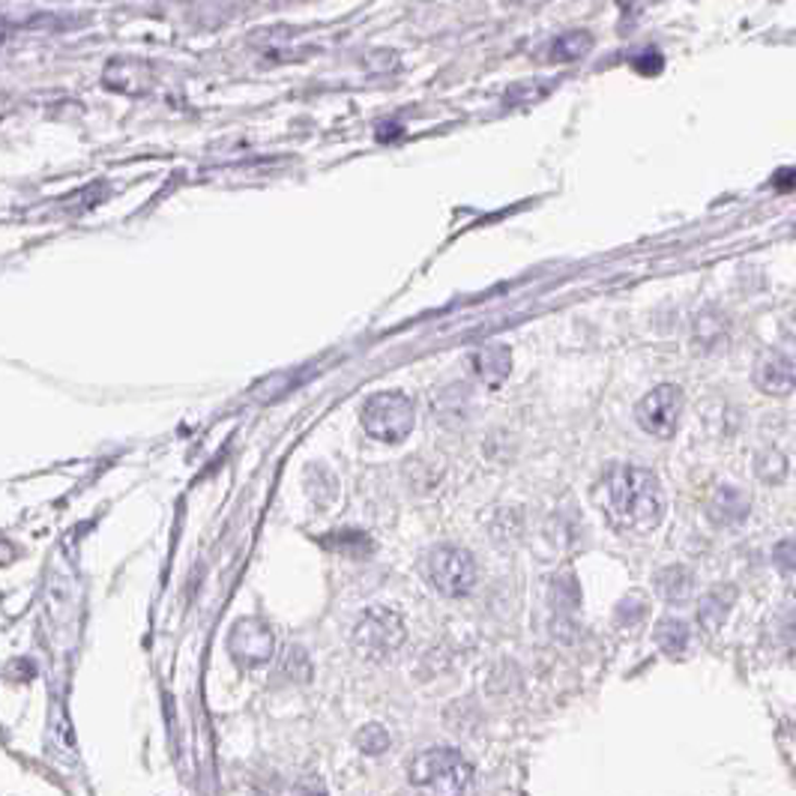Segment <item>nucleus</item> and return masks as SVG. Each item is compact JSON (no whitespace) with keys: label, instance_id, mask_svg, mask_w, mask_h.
<instances>
[{"label":"nucleus","instance_id":"nucleus-15","mask_svg":"<svg viewBox=\"0 0 796 796\" xmlns=\"http://www.w3.org/2000/svg\"><path fill=\"white\" fill-rule=\"evenodd\" d=\"M357 749L363 751V755H369V758H377V755H384V751L389 749V734H387V727L384 725H365L360 734H357Z\"/></svg>","mask_w":796,"mask_h":796},{"label":"nucleus","instance_id":"nucleus-14","mask_svg":"<svg viewBox=\"0 0 796 796\" xmlns=\"http://www.w3.org/2000/svg\"><path fill=\"white\" fill-rule=\"evenodd\" d=\"M590 46H593V36L587 34V31H566V34H560L554 43H551L548 58L551 60L584 58L587 51H590Z\"/></svg>","mask_w":796,"mask_h":796},{"label":"nucleus","instance_id":"nucleus-16","mask_svg":"<svg viewBox=\"0 0 796 796\" xmlns=\"http://www.w3.org/2000/svg\"><path fill=\"white\" fill-rule=\"evenodd\" d=\"M755 470H758V480L761 482H782L787 473V461L779 449H763Z\"/></svg>","mask_w":796,"mask_h":796},{"label":"nucleus","instance_id":"nucleus-8","mask_svg":"<svg viewBox=\"0 0 796 796\" xmlns=\"http://www.w3.org/2000/svg\"><path fill=\"white\" fill-rule=\"evenodd\" d=\"M755 387L767 396H787L796 389V353L767 348L755 363Z\"/></svg>","mask_w":796,"mask_h":796},{"label":"nucleus","instance_id":"nucleus-18","mask_svg":"<svg viewBox=\"0 0 796 796\" xmlns=\"http://www.w3.org/2000/svg\"><path fill=\"white\" fill-rule=\"evenodd\" d=\"M635 67L644 72V75H656V72L662 70V55H656V51H644L641 58H635Z\"/></svg>","mask_w":796,"mask_h":796},{"label":"nucleus","instance_id":"nucleus-17","mask_svg":"<svg viewBox=\"0 0 796 796\" xmlns=\"http://www.w3.org/2000/svg\"><path fill=\"white\" fill-rule=\"evenodd\" d=\"M775 563L785 569V572H796V539H787L775 548Z\"/></svg>","mask_w":796,"mask_h":796},{"label":"nucleus","instance_id":"nucleus-11","mask_svg":"<svg viewBox=\"0 0 796 796\" xmlns=\"http://www.w3.org/2000/svg\"><path fill=\"white\" fill-rule=\"evenodd\" d=\"M746 512H749V500L737 489H719L710 500V516L719 524H737L746 518Z\"/></svg>","mask_w":796,"mask_h":796},{"label":"nucleus","instance_id":"nucleus-12","mask_svg":"<svg viewBox=\"0 0 796 796\" xmlns=\"http://www.w3.org/2000/svg\"><path fill=\"white\" fill-rule=\"evenodd\" d=\"M656 587L667 602H686L691 593V572L686 566H667L659 572Z\"/></svg>","mask_w":796,"mask_h":796},{"label":"nucleus","instance_id":"nucleus-10","mask_svg":"<svg viewBox=\"0 0 796 796\" xmlns=\"http://www.w3.org/2000/svg\"><path fill=\"white\" fill-rule=\"evenodd\" d=\"M734 599H737V590L731 584L713 587L707 596L701 599V608H698V623H701L703 632H719L722 623L727 620V614L734 608Z\"/></svg>","mask_w":796,"mask_h":796},{"label":"nucleus","instance_id":"nucleus-9","mask_svg":"<svg viewBox=\"0 0 796 796\" xmlns=\"http://www.w3.org/2000/svg\"><path fill=\"white\" fill-rule=\"evenodd\" d=\"M473 369L477 375L489 384V387H500L512 369V351L509 345H500V341H492V345H482L480 351L473 353Z\"/></svg>","mask_w":796,"mask_h":796},{"label":"nucleus","instance_id":"nucleus-5","mask_svg":"<svg viewBox=\"0 0 796 796\" xmlns=\"http://www.w3.org/2000/svg\"><path fill=\"white\" fill-rule=\"evenodd\" d=\"M429 578L444 596H465L477 584V560L458 545H437L429 554Z\"/></svg>","mask_w":796,"mask_h":796},{"label":"nucleus","instance_id":"nucleus-3","mask_svg":"<svg viewBox=\"0 0 796 796\" xmlns=\"http://www.w3.org/2000/svg\"><path fill=\"white\" fill-rule=\"evenodd\" d=\"M363 429L375 441H387V444H398L413 432V401L405 393L387 389V393H375V396L365 398L363 413Z\"/></svg>","mask_w":796,"mask_h":796},{"label":"nucleus","instance_id":"nucleus-13","mask_svg":"<svg viewBox=\"0 0 796 796\" xmlns=\"http://www.w3.org/2000/svg\"><path fill=\"white\" fill-rule=\"evenodd\" d=\"M656 644L665 650L667 656H679V653H686V647H689V626L677 617H665V620H659L656 626Z\"/></svg>","mask_w":796,"mask_h":796},{"label":"nucleus","instance_id":"nucleus-1","mask_svg":"<svg viewBox=\"0 0 796 796\" xmlns=\"http://www.w3.org/2000/svg\"><path fill=\"white\" fill-rule=\"evenodd\" d=\"M605 506L620 528L650 533L665 516V494L656 473L635 465L614 468L605 480Z\"/></svg>","mask_w":796,"mask_h":796},{"label":"nucleus","instance_id":"nucleus-19","mask_svg":"<svg viewBox=\"0 0 796 796\" xmlns=\"http://www.w3.org/2000/svg\"><path fill=\"white\" fill-rule=\"evenodd\" d=\"M773 183L779 189H791L796 186V168H785V171H779V174L773 177Z\"/></svg>","mask_w":796,"mask_h":796},{"label":"nucleus","instance_id":"nucleus-7","mask_svg":"<svg viewBox=\"0 0 796 796\" xmlns=\"http://www.w3.org/2000/svg\"><path fill=\"white\" fill-rule=\"evenodd\" d=\"M228 653L240 667H261L276 653V638L267 623L258 617H243L228 635Z\"/></svg>","mask_w":796,"mask_h":796},{"label":"nucleus","instance_id":"nucleus-4","mask_svg":"<svg viewBox=\"0 0 796 796\" xmlns=\"http://www.w3.org/2000/svg\"><path fill=\"white\" fill-rule=\"evenodd\" d=\"M405 641V623L396 611L369 608L353 629V644L365 659H387Z\"/></svg>","mask_w":796,"mask_h":796},{"label":"nucleus","instance_id":"nucleus-20","mask_svg":"<svg viewBox=\"0 0 796 796\" xmlns=\"http://www.w3.org/2000/svg\"><path fill=\"white\" fill-rule=\"evenodd\" d=\"M300 796H327L324 791H300Z\"/></svg>","mask_w":796,"mask_h":796},{"label":"nucleus","instance_id":"nucleus-6","mask_svg":"<svg viewBox=\"0 0 796 796\" xmlns=\"http://www.w3.org/2000/svg\"><path fill=\"white\" fill-rule=\"evenodd\" d=\"M679 413H683V393L677 384H659L638 401L635 420L653 437H671L677 432Z\"/></svg>","mask_w":796,"mask_h":796},{"label":"nucleus","instance_id":"nucleus-2","mask_svg":"<svg viewBox=\"0 0 796 796\" xmlns=\"http://www.w3.org/2000/svg\"><path fill=\"white\" fill-rule=\"evenodd\" d=\"M410 787L420 796H468L473 770L461 751L449 746L420 751L408 767Z\"/></svg>","mask_w":796,"mask_h":796}]
</instances>
